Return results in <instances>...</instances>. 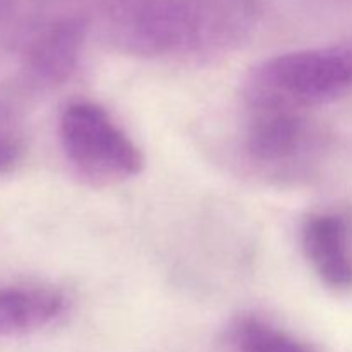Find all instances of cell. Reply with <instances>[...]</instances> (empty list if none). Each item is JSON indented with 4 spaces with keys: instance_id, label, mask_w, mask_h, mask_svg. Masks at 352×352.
<instances>
[{
    "instance_id": "obj_6",
    "label": "cell",
    "mask_w": 352,
    "mask_h": 352,
    "mask_svg": "<svg viewBox=\"0 0 352 352\" xmlns=\"http://www.w3.org/2000/svg\"><path fill=\"white\" fill-rule=\"evenodd\" d=\"M306 138L308 127L298 110L256 109L248 129L246 148L258 164H284L301 151Z\"/></svg>"
},
{
    "instance_id": "obj_9",
    "label": "cell",
    "mask_w": 352,
    "mask_h": 352,
    "mask_svg": "<svg viewBox=\"0 0 352 352\" xmlns=\"http://www.w3.org/2000/svg\"><path fill=\"white\" fill-rule=\"evenodd\" d=\"M23 146L14 134L0 129V177L9 174L21 160Z\"/></svg>"
},
{
    "instance_id": "obj_2",
    "label": "cell",
    "mask_w": 352,
    "mask_h": 352,
    "mask_svg": "<svg viewBox=\"0 0 352 352\" xmlns=\"http://www.w3.org/2000/svg\"><path fill=\"white\" fill-rule=\"evenodd\" d=\"M352 93V47L285 52L251 72L248 95L254 109H309Z\"/></svg>"
},
{
    "instance_id": "obj_3",
    "label": "cell",
    "mask_w": 352,
    "mask_h": 352,
    "mask_svg": "<svg viewBox=\"0 0 352 352\" xmlns=\"http://www.w3.org/2000/svg\"><path fill=\"white\" fill-rule=\"evenodd\" d=\"M58 136L67 160L88 177L124 181L143 168V155L102 107L71 103L58 120Z\"/></svg>"
},
{
    "instance_id": "obj_7",
    "label": "cell",
    "mask_w": 352,
    "mask_h": 352,
    "mask_svg": "<svg viewBox=\"0 0 352 352\" xmlns=\"http://www.w3.org/2000/svg\"><path fill=\"white\" fill-rule=\"evenodd\" d=\"M65 309L60 292L47 287H0V337L45 329Z\"/></svg>"
},
{
    "instance_id": "obj_1",
    "label": "cell",
    "mask_w": 352,
    "mask_h": 352,
    "mask_svg": "<svg viewBox=\"0 0 352 352\" xmlns=\"http://www.w3.org/2000/svg\"><path fill=\"white\" fill-rule=\"evenodd\" d=\"M253 7L254 0H105V23L126 50L160 55L229 40Z\"/></svg>"
},
{
    "instance_id": "obj_10",
    "label": "cell",
    "mask_w": 352,
    "mask_h": 352,
    "mask_svg": "<svg viewBox=\"0 0 352 352\" xmlns=\"http://www.w3.org/2000/svg\"><path fill=\"white\" fill-rule=\"evenodd\" d=\"M16 2L17 0H0V43L3 40V34H6L7 24H9L10 16H12Z\"/></svg>"
},
{
    "instance_id": "obj_5",
    "label": "cell",
    "mask_w": 352,
    "mask_h": 352,
    "mask_svg": "<svg viewBox=\"0 0 352 352\" xmlns=\"http://www.w3.org/2000/svg\"><path fill=\"white\" fill-rule=\"evenodd\" d=\"M302 250L320 280L330 289L352 287V250L346 220L332 213H318L302 227Z\"/></svg>"
},
{
    "instance_id": "obj_8",
    "label": "cell",
    "mask_w": 352,
    "mask_h": 352,
    "mask_svg": "<svg viewBox=\"0 0 352 352\" xmlns=\"http://www.w3.org/2000/svg\"><path fill=\"white\" fill-rule=\"evenodd\" d=\"M236 344L239 352H313L294 337L260 320H244L237 327Z\"/></svg>"
},
{
    "instance_id": "obj_4",
    "label": "cell",
    "mask_w": 352,
    "mask_h": 352,
    "mask_svg": "<svg viewBox=\"0 0 352 352\" xmlns=\"http://www.w3.org/2000/svg\"><path fill=\"white\" fill-rule=\"evenodd\" d=\"M86 31L88 19L72 0H48L24 38L21 88L43 91L67 81L81 58Z\"/></svg>"
}]
</instances>
